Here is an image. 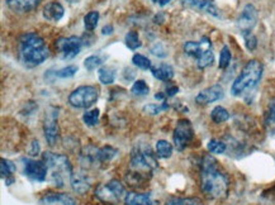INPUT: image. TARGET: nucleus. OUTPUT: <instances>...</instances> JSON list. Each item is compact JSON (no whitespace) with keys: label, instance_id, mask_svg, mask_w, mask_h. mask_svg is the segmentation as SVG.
Listing matches in <instances>:
<instances>
[{"label":"nucleus","instance_id":"c85d7f7f","mask_svg":"<svg viewBox=\"0 0 275 205\" xmlns=\"http://www.w3.org/2000/svg\"><path fill=\"white\" fill-rule=\"evenodd\" d=\"M131 92L136 97H145V95H147L150 93V86L146 84L145 80H137V81L133 82Z\"/></svg>","mask_w":275,"mask_h":205},{"label":"nucleus","instance_id":"f03ea898","mask_svg":"<svg viewBox=\"0 0 275 205\" xmlns=\"http://www.w3.org/2000/svg\"><path fill=\"white\" fill-rule=\"evenodd\" d=\"M157 167L156 158L150 147H136L131 152L130 167L124 180L131 188H143L152 177V171Z\"/></svg>","mask_w":275,"mask_h":205},{"label":"nucleus","instance_id":"f257e3e1","mask_svg":"<svg viewBox=\"0 0 275 205\" xmlns=\"http://www.w3.org/2000/svg\"><path fill=\"white\" fill-rule=\"evenodd\" d=\"M200 190L210 200H223L228 196L231 181L217 160L205 154L200 161Z\"/></svg>","mask_w":275,"mask_h":205},{"label":"nucleus","instance_id":"4468645a","mask_svg":"<svg viewBox=\"0 0 275 205\" xmlns=\"http://www.w3.org/2000/svg\"><path fill=\"white\" fill-rule=\"evenodd\" d=\"M223 95H225V90L221 85H212V86L205 87L197 94L196 103L199 105H208V104L221 100Z\"/></svg>","mask_w":275,"mask_h":205},{"label":"nucleus","instance_id":"9b49d317","mask_svg":"<svg viewBox=\"0 0 275 205\" xmlns=\"http://www.w3.org/2000/svg\"><path fill=\"white\" fill-rule=\"evenodd\" d=\"M82 43H84L82 38L77 36L62 37L56 41V47L60 51L64 60H71V58H75L81 51Z\"/></svg>","mask_w":275,"mask_h":205},{"label":"nucleus","instance_id":"6ab92c4d","mask_svg":"<svg viewBox=\"0 0 275 205\" xmlns=\"http://www.w3.org/2000/svg\"><path fill=\"white\" fill-rule=\"evenodd\" d=\"M70 184H71V188H73V190L75 191L76 194H80V195H84V194H87L88 191H89L90 186H92L89 177H88V175H85L84 172H77V174H73Z\"/></svg>","mask_w":275,"mask_h":205},{"label":"nucleus","instance_id":"ea45409f","mask_svg":"<svg viewBox=\"0 0 275 205\" xmlns=\"http://www.w3.org/2000/svg\"><path fill=\"white\" fill-rule=\"evenodd\" d=\"M39 151H41V147H39V142L38 141L34 140L33 142L31 143V150H29V154H31V156H37V154L39 153Z\"/></svg>","mask_w":275,"mask_h":205},{"label":"nucleus","instance_id":"4c0bfd02","mask_svg":"<svg viewBox=\"0 0 275 205\" xmlns=\"http://www.w3.org/2000/svg\"><path fill=\"white\" fill-rule=\"evenodd\" d=\"M77 70H79V67H77V66L69 65V66H66V67L60 69V70L56 71L55 76L60 77V79H70V77L75 76Z\"/></svg>","mask_w":275,"mask_h":205},{"label":"nucleus","instance_id":"39448f33","mask_svg":"<svg viewBox=\"0 0 275 205\" xmlns=\"http://www.w3.org/2000/svg\"><path fill=\"white\" fill-rule=\"evenodd\" d=\"M263 63L259 60H250L232 82L231 94L234 97H241L255 89L263 77Z\"/></svg>","mask_w":275,"mask_h":205},{"label":"nucleus","instance_id":"b1692460","mask_svg":"<svg viewBox=\"0 0 275 205\" xmlns=\"http://www.w3.org/2000/svg\"><path fill=\"white\" fill-rule=\"evenodd\" d=\"M117 154H118V150L112 147V146H103V147L98 148V160H99L100 164L111 162Z\"/></svg>","mask_w":275,"mask_h":205},{"label":"nucleus","instance_id":"bb28decb","mask_svg":"<svg viewBox=\"0 0 275 205\" xmlns=\"http://www.w3.org/2000/svg\"><path fill=\"white\" fill-rule=\"evenodd\" d=\"M99 12H97V10H92V12L88 13L87 15L84 17V26L85 29L89 32L94 31L95 28H97L98 22H99Z\"/></svg>","mask_w":275,"mask_h":205},{"label":"nucleus","instance_id":"20e7f679","mask_svg":"<svg viewBox=\"0 0 275 205\" xmlns=\"http://www.w3.org/2000/svg\"><path fill=\"white\" fill-rule=\"evenodd\" d=\"M42 161L49 169L47 180L56 188H65V185L71 181L73 176V166L66 154L45 152L42 153Z\"/></svg>","mask_w":275,"mask_h":205},{"label":"nucleus","instance_id":"1a4fd4ad","mask_svg":"<svg viewBox=\"0 0 275 205\" xmlns=\"http://www.w3.org/2000/svg\"><path fill=\"white\" fill-rule=\"evenodd\" d=\"M58 108L50 106L44 119V133L49 146H55L58 140Z\"/></svg>","mask_w":275,"mask_h":205},{"label":"nucleus","instance_id":"a878e982","mask_svg":"<svg viewBox=\"0 0 275 205\" xmlns=\"http://www.w3.org/2000/svg\"><path fill=\"white\" fill-rule=\"evenodd\" d=\"M124 42H125V46H127L130 50H132V51H135V50L140 49V47L142 46L140 36H138V33L136 31L128 32L124 37Z\"/></svg>","mask_w":275,"mask_h":205},{"label":"nucleus","instance_id":"5701e85b","mask_svg":"<svg viewBox=\"0 0 275 205\" xmlns=\"http://www.w3.org/2000/svg\"><path fill=\"white\" fill-rule=\"evenodd\" d=\"M210 119H212L213 123L216 124L225 123V122L229 119V111L221 105L215 106V108L212 109V111H210Z\"/></svg>","mask_w":275,"mask_h":205},{"label":"nucleus","instance_id":"4be33fe9","mask_svg":"<svg viewBox=\"0 0 275 205\" xmlns=\"http://www.w3.org/2000/svg\"><path fill=\"white\" fill-rule=\"evenodd\" d=\"M173 151H174V147H173V145L169 141L160 140L156 142L155 153L159 158H169V157H172Z\"/></svg>","mask_w":275,"mask_h":205},{"label":"nucleus","instance_id":"aec40b11","mask_svg":"<svg viewBox=\"0 0 275 205\" xmlns=\"http://www.w3.org/2000/svg\"><path fill=\"white\" fill-rule=\"evenodd\" d=\"M124 205H157L152 199L150 193H127L124 198Z\"/></svg>","mask_w":275,"mask_h":205},{"label":"nucleus","instance_id":"c9c22d12","mask_svg":"<svg viewBox=\"0 0 275 205\" xmlns=\"http://www.w3.org/2000/svg\"><path fill=\"white\" fill-rule=\"evenodd\" d=\"M167 109H169V104L166 102H162L161 104H149V105H146L143 108V111L150 114V116H157V114H160L164 110H167Z\"/></svg>","mask_w":275,"mask_h":205},{"label":"nucleus","instance_id":"ddd939ff","mask_svg":"<svg viewBox=\"0 0 275 205\" xmlns=\"http://www.w3.org/2000/svg\"><path fill=\"white\" fill-rule=\"evenodd\" d=\"M212 50V42L208 37H203L199 42L188 41L184 44V52L189 57H193L196 60H199L204 53Z\"/></svg>","mask_w":275,"mask_h":205},{"label":"nucleus","instance_id":"6e6552de","mask_svg":"<svg viewBox=\"0 0 275 205\" xmlns=\"http://www.w3.org/2000/svg\"><path fill=\"white\" fill-rule=\"evenodd\" d=\"M194 138V129L191 121L188 119H179L176 123L174 133H173V142L178 151H184L192 143Z\"/></svg>","mask_w":275,"mask_h":205},{"label":"nucleus","instance_id":"e433bc0d","mask_svg":"<svg viewBox=\"0 0 275 205\" xmlns=\"http://www.w3.org/2000/svg\"><path fill=\"white\" fill-rule=\"evenodd\" d=\"M101 63H103V58L95 55L89 56V57L85 58V61H84V66L88 71L97 70L99 66H101Z\"/></svg>","mask_w":275,"mask_h":205},{"label":"nucleus","instance_id":"a19ab883","mask_svg":"<svg viewBox=\"0 0 275 205\" xmlns=\"http://www.w3.org/2000/svg\"><path fill=\"white\" fill-rule=\"evenodd\" d=\"M113 26L112 25H107V26H104L103 28H101V33L104 34V36H111L112 33H113Z\"/></svg>","mask_w":275,"mask_h":205},{"label":"nucleus","instance_id":"a211bd4d","mask_svg":"<svg viewBox=\"0 0 275 205\" xmlns=\"http://www.w3.org/2000/svg\"><path fill=\"white\" fill-rule=\"evenodd\" d=\"M42 14H44L45 19H47L49 22L56 23L62 19L64 14H65V9H64V7L60 3L51 2L45 5Z\"/></svg>","mask_w":275,"mask_h":205},{"label":"nucleus","instance_id":"7ed1b4c3","mask_svg":"<svg viewBox=\"0 0 275 205\" xmlns=\"http://www.w3.org/2000/svg\"><path fill=\"white\" fill-rule=\"evenodd\" d=\"M18 56L27 67L42 65L49 58L50 51L45 39L36 32H27L18 41Z\"/></svg>","mask_w":275,"mask_h":205},{"label":"nucleus","instance_id":"c03bdc74","mask_svg":"<svg viewBox=\"0 0 275 205\" xmlns=\"http://www.w3.org/2000/svg\"><path fill=\"white\" fill-rule=\"evenodd\" d=\"M155 99L161 100V102H165V95L162 94V93H157V94L155 95Z\"/></svg>","mask_w":275,"mask_h":205},{"label":"nucleus","instance_id":"f8f14e48","mask_svg":"<svg viewBox=\"0 0 275 205\" xmlns=\"http://www.w3.org/2000/svg\"><path fill=\"white\" fill-rule=\"evenodd\" d=\"M256 23H258V9L252 4L245 5L236 20L237 28L241 31V34L250 33L252 32Z\"/></svg>","mask_w":275,"mask_h":205},{"label":"nucleus","instance_id":"0eeeda50","mask_svg":"<svg viewBox=\"0 0 275 205\" xmlns=\"http://www.w3.org/2000/svg\"><path fill=\"white\" fill-rule=\"evenodd\" d=\"M127 193L123 184L117 179H112L104 185H99L95 189V198L104 204L116 205L125 198Z\"/></svg>","mask_w":275,"mask_h":205},{"label":"nucleus","instance_id":"79ce46f5","mask_svg":"<svg viewBox=\"0 0 275 205\" xmlns=\"http://www.w3.org/2000/svg\"><path fill=\"white\" fill-rule=\"evenodd\" d=\"M178 92H179V87L176 86V85H172V86H169L166 89V95L167 97H174Z\"/></svg>","mask_w":275,"mask_h":205},{"label":"nucleus","instance_id":"423d86ee","mask_svg":"<svg viewBox=\"0 0 275 205\" xmlns=\"http://www.w3.org/2000/svg\"><path fill=\"white\" fill-rule=\"evenodd\" d=\"M99 89L94 85H82L69 95V104L76 109H89L99 99Z\"/></svg>","mask_w":275,"mask_h":205},{"label":"nucleus","instance_id":"cd10ccee","mask_svg":"<svg viewBox=\"0 0 275 205\" xmlns=\"http://www.w3.org/2000/svg\"><path fill=\"white\" fill-rule=\"evenodd\" d=\"M99 116H100V111L98 108L89 109V110L85 111L84 116H82V121H84V123L87 124L88 127H94L98 124Z\"/></svg>","mask_w":275,"mask_h":205},{"label":"nucleus","instance_id":"f3484780","mask_svg":"<svg viewBox=\"0 0 275 205\" xmlns=\"http://www.w3.org/2000/svg\"><path fill=\"white\" fill-rule=\"evenodd\" d=\"M10 10L19 14L31 13L41 4L42 0H5Z\"/></svg>","mask_w":275,"mask_h":205},{"label":"nucleus","instance_id":"dca6fc26","mask_svg":"<svg viewBox=\"0 0 275 205\" xmlns=\"http://www.w3.org/2000/svg\"><path fill=\"white\" fill-rule=\"evenodd\" d=\"M181 3H183L185 7L192 8V9L208 13V14L215 15V17H221L220 10L216 7L213 0H181Z\"/></svg>","mask_w":275,"mask_h":205},{"label":"nucleus","instance_id":"58836bf2","mask_svg":"<svg viewBox=\"0 0 275 205\" xmlns=\"http://www.w3.org/2000/svg\"><path fill=\"white\" fill-rule=\"evenodd\" d=\"M242 37H244L245 39V46H246V49L249 50V51H255L256 47H258V38H256L255 34H252V32H250V33L242 34Z\"/></svg>","mask_w":275,"mask_h":205},{"label":"nucleus","instance_id":"72a5a7b5","mask_svg":"<svg viewBox=\"0 0 275 205\" xmlns=\"http://www.w3.org/2000/svg\"><path fill=\"white\" fill-rule=\"evenodd\" d=\"M231 60H232L231 50H229L228 46H223L220 53V63H218V67L225 70V69H227L229 66Z\"/></svg>","mask_w":275,"mask_h":205},{"label":"nucleus","instance_id":"7c9ffc66","mask_svg":"<svg viewBox=\"0 0 275 205\" xmlns=\"http://www.w3.org/2000/svg\"><path fill=\"white\" fill-rule=\"evenodd\" d=\"M132 62L136 67L141 69V70H151L152 63L146 56L141 55V53H136L132 57Z\"/></svg>","mask_w":275,"mask_h":205},{"label":"nucleus","instance_id":"412c9836","mask_svg":"<svg viewBox=\"0 0 275 205\" xmlns=\"http://www.w3.org/2000/svg\"><path fill=\"white\" fill-rule=\"evenodd\" d=\"M151 73L155 79L160 81H170L174 77V69L169 63H160L157 66H152Z\"/></svg>","mask_w":275,"mask_h":205},{"label":"nucleus","instance_id":"f704fd0d","mask_svg":"<svg viewBox=\"0 0 275 205\" xmlns=\"http://www.w3.org/2000/svg\"><path fill=\"white\" fill-rule=\"evenodd\" d=\"M207 147L210 153H215V154H222V153H225L227 150L226 143H223L222 141H220V140H210L209 142H208Z\"/></svg>","mask_w":275,"mask_h":205},{"label":"nucleus","instance_id":"2eb2a0df","mask_svg":"<svg viewBox=\"0 0 275 205\" xmlns=\"http://www.w3.org/2000/svg\"><path fill=\"white\" fill-rule=\"evenodd\" d=\"M38 205H76V203L68 194L49 191L39 198Z\"/></svg>","mask_w":275,"mask_h":205},{"label":"nucleus","instance_id":"473e14b6","mask_svg":"<svg viewBox=\"0 0 275 205\" xmlns=\"http://www.w3.org/2000/svg\"><path fill=\"white\" fill-rule=\"evenodd\" d=\"M165 205H203L199 198H172Z\"/></svg>","mask_w":275,"mask_h":205},{"label":"nucleus","instance_id":"393cba45","mask_svg":"<svg viewBox=\"0 0 275 205\" xmlns=\"http://www.w3.org/2000/svg\"><path fill=\"white\" fill-rule=\"evenodd\" d=\"M98 79L103 85H111L113 84L114 80H116V71L112 67H100L98 70Z\"/></svg>","mask_w":275,"mask_h":205},{"label":"nucleus","instance_id":"c756f323","mask_svg":"<svg viewBox=\"0 0 275 205\" xmlns=\"http://www.w3.org/2000/svg\"><path fill=\"white\" fill-rule=\"evenodd\" d=\"M17 167L13 164L12 161L7 158H2V164H0V175H2L3 179H7V177L13 176V174L15 172Z\"/></svg>","mask_w":275,"mask_h":205},{"label":"nucleus","instance_id":"a18cd8bd","mask_svg":"<svg viewBox=\"0 0 275 205\" xmlns=\"http://www.w3.org/2000/svg\"><path fill=\"white\" fill-rule=\"evenodd\" d=\"M155 3H159L160 5H161V7H164V5H166V4H169L170 2H172V0H154Z\"/></svg>","mask_w":275,"mask_h":205},{"label":"nucleus","instance_id":"37998d69","mask_svg":"<svg viewBox=\"0 0 275 205\" xmlns=\"http://www.w3.org/2000/svg\"><path fill=\"white\" fill-rule=\"evenodd\" d=\"M4 180H5V185H7V186H10L13 183H14V177H13V176L7 177V179H4Z\"/></svg>","mask_w":275,"mask_h":205},{"label":"nucleus","instance_id":"9d476101","mask_svg":"<svg viewBox=\"0 0 275 205\" xmlns=\"http://www.w3.org/2000/svg\"><path fill=\"white\" fill-rule=\"evenodd\" d=\"M23 172L28 179L36 183H45L49 176V169L44 161L33 158H23Z\"/></svg>","mask_w":275,"mask_h":205},{"label":"nucleus","instance_id":"2f4dec72","mask_svg":"<svg viewBox=\"0 0 275 205\" xmlns=\"http://www.w3.org/2000/svg\"><path fill=\"white\" fill-rule=\"evenodd\" d=\"M265 123L270 129L275 130V97L268 104L265 113Z\"/></svg>","mask_w":275,"mask_h":205}]
</instances>
